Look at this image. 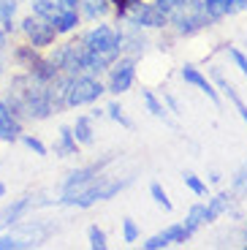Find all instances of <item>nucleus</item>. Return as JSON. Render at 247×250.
Returning <instances> with one entry per match:
<instances>
[{
	"mask_svg": "<svg viewBox=\"0 0 247 250\" xmlns=\"http://www.w3.org/2000/svg\"><path fill=\"white\" fill-rule=\"evenodd\" d=\"M130 180H106V177H98L93 180L90 185H84L82 190L76 193L62 196V204H71V207H93L95 201H106L111 196H117L123 188H128Z\"/></svg>",
	"mask_w": 247,
	"mask_h": 250,
	"instance_id": "f257e3e1",
	"label": "nucleus"
},
{
	"mask_svg": "<svg viewBox=\"0 0 247 250\" xmlns=\"http://www.w3.org/2000/svg\"><path fill=\"white\" fill-rule=\"evenodd\" d=\"M84 46L90 52H95V55L106 57L109 62H114V57L123 49V36L109 25H98L95 30H90L84 36Z\"/></svg>",
	"mask_w": 247,
	"mask_h": 250,
	"instance_id": "f03ea898",
	"label": "nucleus"
},
{
	"mask_svg": "<svg viewBox=\"0 0 247 250\" xmlns=\"http://www.w3.org/2000/svg\"><path fill=\"white\" fill-rule=\"evenodd\" d=\"M103 95V84L93 76H71L68 87H65V106H82V104H93Z\"/></svg>",
	"mask_w": 247,
	"mask_h": 250,
	"instance_id": "7ed1b4c3",
	"label": "nucleus"
},
{
	"mask_svg": "<svg viewBox=\"0 0 247 250\" xmlns=\"http://www.w3.org/2000/svg\"><path fill=\"white\" fill-rule=\"evenodd\" d=\"M171 14H174V25H177V30L185 33V36L201 30L206 22H212L209 14L204 11V3H198V0H187L185 6H179L177 11H171Z\"/></svg>",
	"mask_w": 247,
	"mask_h": 250,
	"instance_id": "20e7f679",
	"label": "nucleus"
},
{
	"mask_svg": "<svg viewBox=\"0 0 247 250\" xmlns=\"http://www.w3.org/2000/svg\"><path fill=\"white\" fill-rule=\"evenodd\" d=\"M22 33L33 41V46H49L52 41H55V36H57L55 25H52L49 19L36 17V14L27 17V19H22Z\"/></svg>",
	"mask_w": 247,
	"mask_h": 250,
	"instance_id": "39448f33",
	"label": "nucleus"
},
{
	"mask_svg": "<svg viewBox=\"0 0 247 250\" xmlns=\"http://www.w3.org/2000/svg\"><path fill=\"white\" fill-rule=\"evenodd\" d=\"M125 17L130 19V25H136V27H163L166 25V11H161L158 6H149V3H133L125 11Z\"/></svg>",
	"mask_w": 247,
	"mask_h": 250,
	"instance_id": "423d86ee",
	"label": "nucleus"
},
{
	"mask_svg": "<svg viewBox=\"0 0 247 250\" xmlns=\"http://www.w3.org/2000/svg\"><path fill=\"white\" fill-rule=\"evenodd\" d=\"M106 163V161H103ZM103 163H95V166H84V169H76L68 174V180H65V185H62V196L68 193H76V190H82L84 185H90V182L95 180V174L101 171V166Z\"/></svg>",
	"mask_w": 247,
	"mask_h": 250,
	"instance_id": "0eeeda50",
	"label": "nucleus"
},
{
	"mask_svg": "<svg viewBox=\"0 0 247 250\" xmlns=\"http://www.w3.org/2000/svg\"><path fill=\"white\" fill-rule=\"evenodd\" d=\"M133 74H136V68H133V60H123L114 65V71H111V82H109V90L111 93H125V90H130V84H133Z\"/></svg>",
	"mask_w": 247,
	"mask_h": 250,
	"instance_id": "6e6552de",
	"label": "nucleus"
},
{
	"mask_svg": "<svg viewBox=\"0 0 247 250\" xmlns=\"http://www.w3.org/2000/svg\"><path fill=\"white\" fill-rule=\"evenodd\" d=\"M187 237H190V231L185 229V223H177V226H168L166 231L158 234V237L147 239L144 248H147V250H158V248H166V245H171V242H185Z\"/></svg>",
	"mask_w": 247,
	"mask_h": 250,
	"instance_id": "1a4fd4ad",
	"label": "nucleus"
},
{
	"mask_svg": "<svg viewBox=\"0 0 247 250\" xmlns=\"http://www.w3.org/2000/svg\"><path fill=\"white\" fill-rule=\"evenodd\" d=\"M0 139H3V142L19 139V117L8 109L6 101H0Z\"/></svg>",
	"mask_w": 247,
	"mask_h": 250,
	"instance_id": "9d476101",
	"label": "nucleus"
},
{
	"mask_svg": "<svg viewBox=\"0 0 247 250\" xmlns=\"http://www.w3.org/2000/svg\"><path fill=\"white\" fill-rule=\"evenodd\" d=\"M182 79H185L187 84H193V87H198V90H201V93L206 95V98L212 101V104H217V101H220V95H217V90L212 87L209 82H206L204 76L198 74V71L193 68V65H185V68H182Z\"/></svg>",
	"mask_w": 247,
	"mask_h": 250,
	"instance_id": "9b49d317",
	"label": "nucleus"
},
{
	"mask_svg": "<svg viewBox=\"0 0 247 250\" xmlns=\"http://www.w3.org/2000/svg\"><path fill=\"white\" fill-rule=\"evenodd\" d=\"M55 152L60 158H68V155H76V136L71 128H60V142L55 144Z\"/></svg>",
	"mask_w": 247,
	"mask_h": 250,
	"instance_id": "f8f14e48",
	"label": "nucleus"
},
{
	"mask_svg": "<svg viewBox=\"0 0 247 250\" xmlns=\"http://www.w3.org/2000/svg\"><path fill=\"white\" fill-rule=\"evenodd\" d=\"M228 204H231V199L226 193H220V196H215V199L209 201V207H204V223H212V220H217L226 209H228Z\"/></svg>",
	"mask_w": 247,
	"mask_h": 250,
	"instance_id": "ddd939ff",
	"label": "nucleus"
},
{
	"mask_svg": "<svg viewBox=\"0 0 247 250\" xmlns=\"http://www.w3.org/2000/svg\"><path fill=\"white\" fill-rule=\"evenodd\" d=\"M52 25H55L57 33H71L76 25H79V17H76L74 8H62V11L52 19Z\"/></svg>",
	"mask_w": 247,
	"mask_h": 250,
	"instance_id": "4468645a",
	"label": "nucleus"
},
{
	"mask_svg": "<svg viewBox=\"0 0 247 250\" xmlns=\"http://www.w3.org/2000/svg\"><path fill=\"white\" fill-rule=\"evenodd\" d=\"M62 8L57 6L55 0H33V14H36V17H43V19H55L57 14H60Z\"/></svg>",
	"mask_w": 247,
	"mask_h": 250,
	"instance_id": "2eb2a0df",
	"label": "nucleus"
},
{
	"mask_svg": "<svg viewBox=\"0 0 247 250\" xmlns=\"http://www.w3.org/2000/svg\"><path fill=\"white\" fill-rule=\"evenodd\" d=\"M74 136L79 144H93V125H90V117H76L74 125Z\"/></svg>",
	"mask_w": 247,
	"mask_h": 250,
	"instance_id": "dca6fc26",
	"label": "nucleus"
},
{
	"mask_svg": "<svg viewBox=\"0 0 247 250\" xmlns=\"http://www.w3.org/2000/svg\"><path fill=\"white\" fill-rule=\"evenodd\" d=\"M215 76H217V82H220V87L226 90V93H228V98L234 101V106H236V112H239V117L245 120V125H247V106H245V101H242L239 95H236V90L231 87V84H228V82H226V79H223L220 74H215Z\"/></svg>",
	"mask_w": 247,
	"mask_h": 250,
	"instance_id": "f3484780",
	"label": "nucleus"
},
{
	"mask_svg": "<svg viewBox=\"0 0 247 250\" xmlns=\"http://www.w3.org/2000/svg\"><path fill=\"white\" fill-rule=\"evenodd\" d=\"M82 6H84V17L87 19H98V17H103L106 14V0H79Z\"/></svg>",
	"mask_w": 247,
	"mask_h": 250,
	"instance_id": "a211bd4d",
	"label": "nucleus"
},
{
	"mask_svg": "<svg viewBox=\"0 0 247 250\" xmlns=\"http://www.w3.org/2000/svg\"><path fill=\"white\" fill-rule=\"evenodd\" d=\"M14 14H17V0H0V22H3V30H11Z\"/></svg>",
	"mask_w": 247,
	"mask_h": 250,
	"instance_id": "6ab92c4d",
	"label": "nucleus"
},
{
	"mask_svg": "<svg viewBox=\"0 0 247 250\" xmlns=\"http://www.w3.org/2000/svg\"><path fill=\"white\" fill-rule=\"evenodd\" d=\"M201 223H204V207L196 204V207H190V212H187V218H185V229L193 234Z\"/></svg>",
	"mask_w": 247,
	"mask_h": 250,
	"instance_id": "aec40b11",
	"label": "nucleus"
},
{
	"mask_svg": "<svg viewBox=\"0 0 247 250\" xmlns=\"http://www.w3.org/2000/svg\"><path fill=\"white\" fill-rule=\"evenodd\" d=\"M204 11L209 14V19L226 17V0H204Z\"/></svg>",
	"mask_w": 247,
	"mask_h": 250,
	"instance_id": "412c9836",
	"label": "nucleus"
},
{
	"mask_svg": "<svg viewBox=\"0 0 247 250\" xmlns=\"http://www.w3.org/2000/svg\"><path fill=\"white\" fill-rule=\"evenodd\" d=\"M149 193H152V199H155V204H161L166 212H171V201H168V196H166V190H163L158 182H152L149 185Z\"/></svg>",
	"mask_w": 247,
	"mask_h": 250,
	"instance_id": "4be33fe9",
	"label": "nucleus"
},
{
	"mask_svg": "<svg viewBox=\"0 0 247 250\" xmlns=\"http://www.w3.org/2000/svg\"><path fill=\"white\" fill-rule=\"evenodd\" d=\"M185 185L190 188L196 196H204V193H206V182H204V180H198L193 171H187V174H185Z\"/></svg>",
	"mask_w": 247,
	"mask_h": 250,
	"instance_id": "5701e85b",
	"label": "nucleus"
},
{
	"mask_svg": "<svg viewBox=\"0 0 247 250\" xmlns=\"http://www.w3.org/2000/svg\"><path fill=\"white\" fill-rule=\"evenodd\" d=\"M144 104H147V109L155 114V117H163V114H166V109H163V104H161L158 98H155V95L149 93V90H144Z\"/></svg>",
	"mask_w": 247,
	"mask_h": 250,
	"instance_id": "b1692460",
	"label": "nucleus"
},
{
	"mask_svg": "<svg viewBox=\"0 0 247 250\" xmlns=\"http://www.w3.org/2000/svg\"><path fill=\"white\" fill-rule=\"evenodd\" d=\"M90 248L93 250H106V234L98 226H90Z\"/></svg>",
	"mask_w": 247,
	"mask_h": 250,
	"instance_id": "393cba45",
	"label": "nucleus"
},
{
	"mask_svg": "<svg viewBox=\"0 0 247 250\" xmlns=\"http://www.w3.org/2000/svg\"><path fill=\"white\" fill-rule=\"evenodd\" d=\"M123 239H125V242H136V239H139V226L133 223L130 218L123 220Z\"/></svg>",
	"mask_w": 247,
	"mask_h": 250,
	"instance_id": "a878e982",
	"label": "nucleus"
},
{
	"mask_svg": "<svg viewBox=\"0 0 247 250\" xmlns=\"http://www.w3.org/2000/svg\"><path fill=\"white\" fill-rule=\"evenodd\" d=\"M106 112H109V117H111V120H117L120 125H125V128H130V120L123 114V109H120V104H109V109H106Z\"/></svg>",
	"mask_w": 247,
	"mask_h": 250,
	"instance_id": "bb28decb",
	"label": "nucleus"
},
{
	"mask_svg": "<svg viewBox=\"0 0 247 250\" xmlns=\"http://www.w3.org/2000/svg\"><path fill=\"white\" fill-rule=\"evenodd\" d=\"M234 188L239 190V193H247V163L242 166L239 171H236V177H234Z\"/></svg>",
	"mask_w": 247,
	"mask_h": 250,
	"instance_id": "cd10ccee",
	"label": "nucleus"
},
{
	"mask_svg": "<svg viewBox=\"0 0 247 250\" xmlns=\"http://www.w3.org/2000/svg\"><path fill=\"white\" fill-rule=\"evenodd\" d=\"M187 0H158L155 6L161 8V11H166V14H171V11H177L179 6H185Z\"/></svg>",
	"mask_w": 247,
	"mask_h": 250,
	"instance_id": "c85d7f7f",
	"label": "nucleus"
},
{
	"mask_svg": "<svg viewBox=\"0 0 247 250\" xmlns=\"http://www.w3.org/2000/svg\"><path fill=\"white\" fill-rule=\"evenodd\" d=\"M22 142H25V147L27 150H33L36 155H46V147H43L38 139H33V136H22Z\"/></svg>",
	"mask_w": 247,
	"mask_h": 250,
	"instance_id": "c756f323",
	"label": "nucleus"
},
{
	"mask_svg": "<svg viewBox=\"0 0 247 250\" xmlns=\"http://www.w3.org/2000/svg\"><path fill=\"white\" fill-rule=\"evenodd\" d=\"M247 11V0H226V14H242Z\"/></svg>",
	"mask_w": 247,
	"mask_h": 250,
	"instance_id": "7c9ffc66",
	"label": "nucleus"
},
{
	"mask_svg": "<svg viewBox=\"0 0 247 250\" xmlns=\"http://www.w3.org/2000/svg\"><path fill=\"white\" fill-rule=\"evenodd\" d=\"M22 248V239L17 237H0V250H17Z\"/></svg>",
	"mask_w": 247,
	"mask_h": 250,
	"instance_id": "2f4dec72",
	"label": "nucleus"
},
{
	"mask_svg": "<svg viewBox=\"0 0 247 250\" xmlns=\"http://www.w3.org/2000/svg\"><path fill=\"white\" fill-rule=\"evenodd\" d=\"M231 57H234V62H236V65H239V68H242V74L247 76V57L242 55L239 49H231Z\"/></svg>",
	"mask_w": 247,
	"mask_h": 250,
	"instance_id": "473e14b6",
	"label": "nucleus"
},
{
	"mask_svg": "<svg viewBox=\"0 0 247 250\" xmlns=\"http://www.w3.org/2000/svg\"><path fill=\"white\" fill-rule=\"evenodd\" d=\"M114 3H117V11H120V14H125L130 6H133V3H139V0H114Z\"/></svg>",
	"mask_w": 247,
	"mask_h": 250,
	"instance_id": "72a5a7b5",
	"label": "nucleus"
},
{
	"mask_svg": "<svg viewBox=\"0 0 247 250\" xmlns=\"http://www.w3.org/2000/svg\"><path fill=\"white\" fill-rule=\"evenodd\" d=\"M60 3H62L65 8H76V3H79V0H60Z\"/></svg>",
	"mask_w": 247,
	"mask_h": 250,
	"instance_id": "f704fd0d",
	"label": "nucleus"
},
{
	"mask_svg": "<svg viewBox=\"0 0 247 250\" xmlns=\"http://www.w3.org/2000/svg\"><path fill=\"white\" fill-rule=\"evenodd\" d=\"M6 46V30H0V49Z\"/></svg>",
	"mask_w": 247,
	"mask_h": 250,
	"instance_id": "c9c22d12",
	"label": "nucleus"
},
{
	"mask_svg": "<svg viewBox=\"0 0 247 250\" xmlns=\"http://www.w3.org/2000/svg\"><path fill=\"white\" fill-rule=\"evenodd\" d=\"M6 196V185H3V180H0V199Z\"/></svg>",
	"mask_w": 247,
	"mask_h": 250,
	"instance_id": "e433bc0d",
	"label": "nucleus"
},
{
	"mask_svg": "<svg viewBox=\"0 0 247 250\" xmlns=\"http://www.w3.org/2000/svg\"><path fill=\"white\" fill-rule=\"evenodd\" d=\"M3 65H6V60H3V55H0V71H3Z\"/></svg>",
	"mask_w": 247,
	"mask_h": 250,
	"instance_id": "4c0bfd02",
	"label": "nucleus"
}]
</instances>
